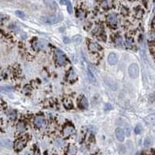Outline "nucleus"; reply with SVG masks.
<instances>
[{"label": "nucleus", "mask_w": 155, "mask_h": 155, "mask_svg": "<svg viewBox=\"0 0 155 155\" xmlns=\"http://www.w3.org/2000/svg\"><path fill=\"white\" fill-rule=\"evenodd\" d=\"M139 72H140V69H139V66L137 64H131L129 67V75L131 78L134 79L138 77L139 75Z\"/></svg>", "instance_id": "f257e3e1"}, {"label": "nucleus", "mask_w": 155, "mask_h": 155, "mask_svg": "<svg viewBox=\"0 0 155 155\" xmlns=\"http://www.w3.org/2000/svg\"><path fill=\"white\" fill-rule=\"evenodd\" d=\"M55 55L57 57V63L59 65H64L66 64V57L64 56V54L62 50L57 49L55 50Z\"/></svg>", "instance_id": "f03ea898"}, {"label": "nucleus", "mask_w": 155, "mask_h": 155, "mask_svg": "<svg viewBox=\"0 0 155 155\" xmlns=\"http://www.w3.org/2000/svg\"><path fill=\"white\" fill-rule=\"evenodd\" d=\"M26 144V140L24 138H21L17 140V141L15 142V145H14V147H15V149L17 151H20L25 147Z\"/></svg>", "instance_id": "7ed1b4c3"}, {"label": "nucleus", "mask_w": 155, "mask_h": 155, "mask_svg": "<svg viewBox=\"0 0 155 155\" xmlns=\"http://www.w3.org/2000/svg\"><path fill=\"white\" fill-rule=\"evenodd\" d=\"M60 18H59L57 16H49V17H45L43 18V21L49 24H55L59 21Z\"/></svg>", "instance_id": "20e7f679"}, {"label": "nucleus", "mask_w": 155, "mask_h": 155, "mask_svg": "<svg viewBox=\"0 0 155 155\" xmlns=\"http://www.w3.org/2000/svg\"><path fill=\"white\" fill-rule=\"evenodd\" d=\"M47 46V41L46 40H40L34 43V48L35 50H41V49H45Z\"/></svg>", "instance_id": "39448f33"}, {"label": "nucleus", "mask_w": 155, "mask_h": 155, "mask_svg": "<svg viewBox=\"0 0 155 155\" xmlns=\"http://www.w3.org/2000/svg\"><path fill=\"white\" fill-rule=\"evenodd\" d=\"M107 21L111 26H116L117 22H118V19H117V16L115 13H111L107 16Z\"/></svg>", "instance_id": "423d86ee"}, {"label": "nucleus", "mask_w": 155, "mask_h": 155, "mask_svg": "<svg viewBox=\"0 0 155 155\" xmlns=\"http://www.w3.org/2000/svg\"><path fill=\"white\" fill-rule=\"evenodd\" d=\"M116 136L119 141L120 142L124 141V140H125V132H124V129H121V128H117L116 129Z\"/></svg>", "instance_id": "0eeeda50"}, {"label": "nucleus", "mask_w": 155, "mask_h": 155, "mask_svg": "<svg viewBox=\"0 0 155 155\" xmlns=\"http://www.w3.org/2000/svg\"><path fill=\"white\" fill-rule=\"evenodd\" d=\"M74 132H75V130H74V129H73V127H72V126H70V125L65 126L64 129V131H63L64 135L65 137L72 135V134H74Z\"/></svg>", "instance_id": "6e6552de"}, {"label": "nucleus", "mask_w": 155, "mask_h": 155, "mask_svg": "<svg viewBox=\"0 0 155 155\" xmlns=\"http://www.w3.org/2000/svg\"><path fill=\"white\" fill-rule=\"evenodd\" d=\"M34 124L37 127H43V126H45V125H46V120H44L43 117H41V116L36 117L35 120H34Z\"/></svg>", "instance_id": "1a4fd4ad"}, {"label": "nucleus", "mask_w": 155, "mask_h": 155, "mask_svg": "<svg viewBox=\"0 0 155 155\" xmlns=\"http://www.w3.org/2000/svg\"><path fill=\"white\" fill-rule=\"evenodd\" d=\"M117 55L115 53H111L108 55V63H109L111 65H114L117 63Z\"/></svg>", "instance_id": "9d476101"}, {"label": "nucleus", "mask_w": 155, "mask_h": 155, "mask_svg": "<svg viewBox=\"0 0 155 155\" xmlns=\"http://www.w3.org/2000/svg\"><path fill=\"white\" fill-rule=\"evenodd\" d=\"M88 47H89V50H91V51H93V52H97L101 49V46H99L98 43L94 42V41H92V42H90Z\"/></svg>", "instance_id": "9b49d317"}, {"label": "nucleus", "mask_w": 155, "mask_h": 155, "mask_svg": "<svg viewBox=\"0 0 155 155\" xmlns=\"http://www.w3.org/2000/svg\"><path fill=\"white\" fill-rule=\"evenodd\" d=\"M76 78H77V73L75 72L74 68H72V69L69 71V73H68V79L69 81H73Z\"/></svg>", "instance_id": "f8f14e48"}, {"label": "nucleus", "mask_w": 155, "mask_h": 155, "mask_svg": "<svg viewBox=\"0 0 155 155\" xmlns=\"http://www.w3.org/2000/svg\"><path fill=\"white\" fill-rule=\"evenodd\" d=\"M77 153V148L74 145H69L67 149V155H75Z\"/></svg>", "instance_id": "ddd939ff"}, {"label": "nucleus", "mask_w": 155, "mask_h": 155, "mask_svg": "<svg viewBox=\"0 0 155 155\" xmlns=\"http://www.w3.org/2000/svg\"><path fill=\"white\" fill-rule=\"evenodd\" d=\"M14 88L11 86H3V87H0V92H3V93H11V92H13Z\"/></svg>", "instance_id": "4468645a"}, {"label": "nucleus", "mask_w": 155, "mask_h": 155, "mask_svg": "<svg viewBox=\"0 0 155 155\" xmlns=\"http://www.w3.org/2000/svg\"><path fill=\"white\" fill-rule=\"evenodd\" d=\"M17 129L18 132H23L26 129V125H25V123L22 121H20L17 125Z\"/></svg>", "instance_id": "2eb2a0df"}, {"label": "nucleus", "mask_w": 155, "mask_h": 155, "mask_svg": "<svg viewBox=\"0 0 155 155\" xmlns=\"http://www.w3.org/2000/svg\"><path fill=\"white\" fill-rule=\"evenodd\" d=\"M79 103H80L81 107H82L83 108H87V107H88V102L87 98H86L85 97H83L82 98H81L80 102H79Z\"/></svg>", "instance_id": "dca6fc26"}, {"label": "nucleus", "mask_w": 155, "mask_h": 155, "mask_svg": "<svg viewBox=\"0 0 155 155\" xmlns=\"http://www.w3.org/2000/svg\"><path fill=\"white\" fill-rule=\"evenodd\" d=\"M3 145L4 147L8 148V149H10L12 147V141L8 139H5V140H3Z\"/></svg>", "instance_id": "f3484780"}, {"label": "nucleus", "mask_w": 155, "mask_h": 155, "mask_svg": "<svg viewBox=\"0 0 155 155\" xmlns=\"http://www.w3.org/2000/svg\"><path fill=\"white\" fill-rule=\"evenodd\" d=\"M88 79H89V81L91 83H96V79H95V77L93 76V73H92L90 70H88Z\"/></svg>", "instance_id": "a211bd4d"}, {"label": "nucleus", "mask_w": 155, "mask_h": 155, "mask_svg": "<svg viewBox=\"0 0 155 155\" xmlns=\"http://www.w3.org/2000/svg\"><path fill=\"white\" fill-rule=\"evenodd\" d=\"M73 42L74 43V44L76 45H78L80 44L81 42H82V37H81V36H75L73 37Z\"/></svg>", "instance_id": "6ab92c4d"}, {"label": "nucleus", "mask_w": 155, "mask_h": 155, "mask_svg": "<svg viewBox=\"0 0 155 155\" xmlns=\"http://www.w3.org/2000/svg\"><path fill=\"white\" fill-rule=\"evenodd\" d=\"M64 145V141L63 140H61V139H58V140H56L55 141V145L56 146L57 148L62 147Z\"/></svg>", "instance_id": "aec40b11"}, {"label": "nucleus", "mask_w": 155, "mask_h": 155, "mask_svg": "<svg viewBox=\"0 0 155 155\" xmlns=\"http://www.w3.org/2000/svg\"><path fill=\"white\" fill-rule=\"evenodd\" d=\"M111 5H112V2L111 1H104L103 3H102V8H111Z\"/></svg>", "instance_id": "412c9836"}, {"label": "nucleus", "mask_w": 155, "mask_h": 155, "mask_svg": "<svg viewBox=\"0 0 155 155\" xmlns=\"http://www.w3.org/2000/svg\"><path fill=\"white\" fill-rule=\"evenodd\" d=\"M7 115H8V116L9 117L10 119H12V120H14V119L16 118V112L14 111H8V112H7Z\"/></svg>", "instance_id": "4be33fe9"}, {"label": "nucleus", "mask_w": 155, "mask_h": 155, "mask_svg": "<svg viewBox=\"0 0 155 155\" xmlns=\"http://www.w3.org/2000/svg\"><path fill=\"white\" fill-rule=\"evenodd\" d=\"M125 45L127 47H131L133 46V41L131 38H127L125 41Z\"/></svg>", "instance_id": "5701e85b"}, {"label": "nucleus", "mask_w": 155, "mask_h": 155, "mask_svg": "<svg viewBox=\"0 0 155 155\" xmlns=\"http://www.w3.org/2000/svg\"><path fill=\"white\" fill-rule=\"evenodd\" d=\"M16 15L17 16V17H21V18H24L25 17V13L23 12H21V11H16Z\"/></svg>", "instance_id": "b1692460"}, {"label": "nucleus", "mask_w": 155, "mask_h": 155, "mask_svg": "<svg viewBox=\"0 0 155 155\" xmlns=\"http://www.w3.org/2000/svg\"><path fill=\"white\" fill-rule=\"evenodd\" d=\"M141 131H142V126L140 125H137L135 129H134V132H135V134H140Z\"/></svg>", "instance_id": "393cba45"}, {"label": "nucleus", "mask_w": 155, "mask_h": 155, "mask_svg": "<svg viewBox=\"0 0 155 155\" xmlns=\"http://www.w3.org/2000/svg\"><path fill=\"white\" fill-rule=\"evenodd\" d=\"M67 5H68L67 7H68V12H69V13H73V6H72L71 3H70L69 1L68 2Z\"/></svg>", "instance_id": "a878e982"}, {"label": "nucleus", "mask_w": 155, "mask_h": 155, "mask_svg": "<svg viewBox=\"0 0 155 155\" xmlns=\"http://www.w3.org/2000/svg\"><path fill=\"white\" fill-rule=\"evenodd\" d=\"M64 105H65V107H67L68 108L72 107V102L70 100H68V99H66V100L64 101Z\"/></svg>", "instance_id": "bb28decb"}, {"label": "nucleus", "mask_w": 155, "mask_h": 155, "mask_svg": "<svg viewBox=\"0 0 155 155\" xmlns=\"http://www.w3.org/2000/svg\"><path fill=\"white\" fill-rule=\"evenodd\" d=\"M116 45H118V46H122L123 42H122L121 37H117L116 40Z\"/></svg>", "instance_id": "cd10ccee"}, {"label": "nucleus", "mask_w": 155, "mask_h": 155, "mask_svg": "<svg viewBox=\"0 0 155 155\" xmlns=\"http://www.w3.org/2000/svg\"><path fill=\"white\" fill-rule=\"evenodd\" d=\"M149 145H150V140L148 138V139H146L145 141V147H149Z\"/></svg>", "instance_id": "c85d7f7f"}, {"label": "nucleus", "mask_w": 155, "mask_h": 155, "mask_svg": "<svg viewBox=\"0 0 155 155\" xmlns=\"http://www.w3.org/2000/svg\"><path fill=\"white\" fill-rule=\"evenodd\" d=\"M12 29H13V30H14V31L17 32V31L19 30V27H18V26H17V25H12Z\"/></svg>", "instance_id": "c756f323"}, {"label": "nucleus", "mask_w": 155, "mask_h": 155, "mask_svg": "<svg viewBox=\"0 0 155 155\" xmlns=\"http://www.w3.org/2000/svg\"><path fill=\"white\" fill-rule=\"evenodd\" d=\"M78 16L80 17V18H83V17H84V12H79V13H78Z\"/></svg>", "instance_id": "7c9ffc66"}, {"label": "nucleus", "mask_w": 155, "mask_h": 155, "mask_svg": "<svg viewBox=\"0 0 155 155\" xmlns=\"http://www.w3.org/2000/svg\"><path fill=\"white\" fill-rule=\"evenodd\" d=\"M109 109H111V104H107L106 105V110H109Z\"/></svg>", "instance_id": "2f4dec72"}, {"label": "nucleus", "mask_w": 155, "mask_h": 155, "mask_svg": "<svg viewBox=\"0 0 155 155\" xmlns=\"http://www.w3.org/2000/svg\"><path fill=\"white\" fill-rule=\"evenodd\" d=\"M64 41L65 43H68V42H69V40H68V38H67V37H65V38L64 39Z\"/></svg>", "instance_id": "473e14b6"}, {"label": "nucleus", "mask_w": 155, "mask_h": 155, "mask_svg": "<svg viewBox=\"0 0 155 155\" xmlns=\"http://www.w3.org/2000/svg\"><path fill=\"white\" fill-rule=\"evenodd\" d=\"M68 1H60V3L61 4H67Z\"/></svg>", "instance_id": "72a5a7b5"}, {"label": "nucleus", "mask_w": 155, "mask_h": 155, "mask_svg": "<svg viewBox=\"0 0 155 155\" xmlns=\"http://www.w3.org/2000/svg\"><path fill=\"white\" fill-rule=\"evenodd\" d=\"M21 155H29V154H28L27 152H25L24 154H21Z\"/></svg>", "instance_id": "f704fd0d"}, {"label": "nucleus", "mask_w": 155, "mask_h": 155, "mask_svg": "<svg viewBox=\"0 0 155 155\" xmlns=\"http://www.w3.org/2000/svg\"><path fill=\"white\" fill-rule=\"evenodd\" d=\"M1 148H2V143H1V141H0V149H1Z\"/></svg>", "instance_id": "c9c22d12"}]
</instances>
